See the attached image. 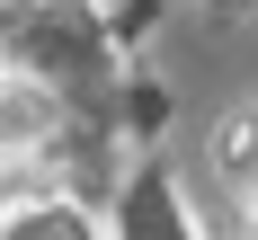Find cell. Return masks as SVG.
Here are the masks:
<instances>
[{"instance_id": "obj_1", "label": "cell", "mask_w": 258, "mask_h": 240, "mask_svg": "<svg viewBox=\"0 0 258 240\" xmlns=\"http://www.w3.org/2000/svg\"><path fill=\"white\" fill-rule=\"evenodd\" d=\"M53 133H62V98L45 80H27V71H0V169L9 160H36Z\"/></svg>"}, {"instance_id": "obj_2", "label": "cell", "mask_w": 258, "mask_h": 240, "mask_svg": "<svg viewBox=\"0 0 258 240\" xmlns=\"http://www.w3.org/2000/svg\"><path fill=\"white\" fill-rule=\"evenodd\" d=\"M214 160H223V178H258V107L223 116V133H214Z\"/></svg>"}, {"instance_id": "obj_3", "label": "cell", "mask_w": 258, "mask_h": 240, "mask_svg": "<svg viewBox=\"0 0 258 240\" xmlns=\"http://www.w3.org/2000/svg\"><path fill=\"white\" fill-rule=\"evenodd\" d=\"M0 231H9V240H89V222L62 213V205H27V213H9Z\"/></svg>"}, {"instance_id": "obj_4", "label": "cell", "mask_w": 258, "mask_h": 240, "mask_svg": "<svg viewBox=\"0 0 258 240\" xmlns=\"http://www.w3.org/2000/svg\"><path fill=\"white\" fill-rule=\"evenodd\" d=\"M0 222H9V196H0Z\"/></svg>"}]
</instances>
